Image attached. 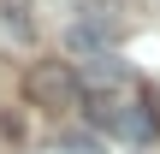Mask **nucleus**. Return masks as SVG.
Wrapping results in <instances>:
<instances>
[{
	"instance_id": "nucleus-1",
	"label": "nucleus",
	"mask_w": 160,
	"mask_h": 154,
	"mask_svg": "<svg viewBox=\"0 0 160 154\" xmlns=\"http://www.w3.org/2000/svg\"><path fill=\"white\" fill-rule=\"evenodd\" d=\"M83 107H89L95 131H107L119 142H148L154 137V107H142L137 95H89Z\"/></svg>"
},
{
	"instance_id": "nucleus-2",
	"label": "nucleus",
	"mask_w": 160,
	"mask_h": 154,
	"mask_svg": "<svg viewBox=\"0 0 160 154\" xmlns=\"http://www.w3.org/2000/svg\"><path fill=\"white\" fill-rule=\"evenodd\" d=\"M30 101L36 107H48V113H71V107H83V77L65 65V59H42V65H30Z\"/></svg>"
},
{
	"instance_id": "nucleus-3",
	"label": "nucleus",
	"mask_w": 160,
	"mask_h": 154,
	"mask_svg": "<svg viewBox=\"0 0 160 154\" xmlns=\"http://www.w3.org/2000/svg\"><path fill=\"white\" fill-rule=\"evenodd\" d=\"M89 83L125 89V83H131V71H125V59H113V53H95V59H89Z\"/></svg>"
},
{
	"instance_id": "nucleus-4",
	"label": "nucleus",
	"mask_w": 160,
	"mask_h": 154,
	"mask_svg": "<svg viewBox=\"0 0 160 154\" xmlns=\"http://www.w3.org/2000/svg\"><path fill=\"white\" fill-rule=\"evenodd\" d=\"M0 18H6V30H12L18 42L36 36V24H30V0H0Z\"/></svg>"
}]
</instances>
